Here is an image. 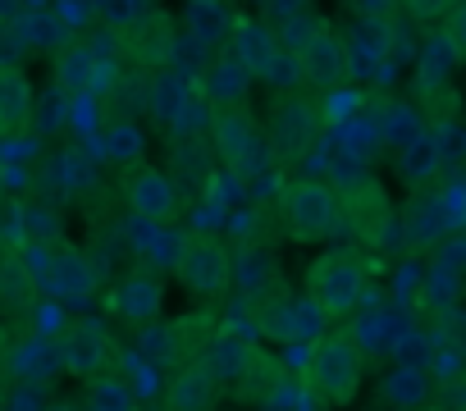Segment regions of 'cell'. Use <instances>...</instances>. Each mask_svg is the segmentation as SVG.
<instances>
[{
    "instance_id": "36",
    "label": "cell",
    "mask_w": 466,
    "mask_h": 411,
    "mask_svg": "<svg viewBox=\"0 0 466 411\" xmlns=\"http://www.w3.org/2000/svg\"><path fill=\"white\" fill-rule=\"evenodd\" d=\"M439 411H466V370L461 375H452V379H443L439 388H434V397H430Z\"/></svg>"
},
{
    "instance_id": "14",
    "label": "cell",
    "mask_w": 466,
    "mask_h": 411,
    "mask_svg": "<svg viewBox=\"0 0 466 411\" xmlns=\"http://www.w3.org/2000/svg\"><path fill=\"white\" fill-rule=\"evenodd\" d=\"M165 306V279L156 270H133L119 279V288L110 293V311L128 325V329H147L160 320Z\"/></svg>"
},
{
    "instance_id": "34",
    "label": "cell",
    "mask_w": 466,
    "mask_h": 411,
    "mask_svg": "<svg viewBox=\"0 0 466 411\" xmlns=\"http://www.w3.org/2000/svg\"><path fill=\"white\" fill-rule=\"evenodd\" d=\"M375 128H380V137H384V142H398V146H402V142H407V137H416L425 124H420V115H416L411 105H389V110H384V119H380Z\"/></svg>"
},
{
    "instance_id": "1",
    "label": "cell",
    "mask_w": 466,
    "mask_h": 411,
    "mask_svg": "<svg viewBox=\"0 0 466 411\" xmlns=\"http://www.w3.org/2000/svg\"><path fill=\"white\" fill-rule=\"evenodd\" d=\"M361 379H366V356L361 347L348 338V329H329L320 334L311 347H307V361H302V388L311 402L339 411V406H352L357 393H361Z\"/></svg>"
},
{
    "instance_id": "15",
    "label": "cell",
    "mask_w": 466,
    "mask_h": 411,
    "mask_svg": "<svg viewBox=\"0 0 466 411\" xmlns=\"http://www.w3.org/2000/svg\"><path fill=\"white\" fill-rule=\"evenodd\" d=\"M224 397V379L206 366V356L165 375V411H215Z\"/></svg>"
},
{
    "instance_id": "30",
    "label": "cell",
    "mask_w": 466,
    "mask_h": 411,
    "mask_svg": "<svg viewBox=\"0 0 466 411\" xmlns=\"http://www.w3.org/2000/svg\"><path fill=\"white\" fill-rule=\"evenodd\" d=\"M87 10H92V19L106 28V33H128L151 5H147V0H87Z\"/></svg>"
},
{
    "instance_id": "40",
    "label": "cell",
    "mask_w": 466,
    "mask_h": 411,
    "mask_svg": "<svg viewBox=\"0 0 466 411\" xmlns=\"http://www.w3.org/2000/svg\"><path fill=\"white\" fill-rule=\"evenodd\" d=\"M457 187H461V192H466V160H461V165H457Z\"/></svg>"
},
{
    "instance_id": "11",
    "label": "cell",
    "mask_w": 466,
    "mask_h": 411,
    "mask_svg": "<svg viewBox=\"0 0 466 411\" xmlns=\"http://www.w3.org/2000/svg\"><path fill=\"white\" fill-rule=\"evenodd\" d=\"M398 229H402V238H407L411 252H434L457 229V216H452V206H448L443 192L416 187L411 201H407V211H402V220H398Z\"/></svg>"
},
{
    "instance_id": "24",
    "label": "cell",
    "mask_w": 466,
    "mask_h": 411,
    "mask_svg": "<svg viewBox=\"0 0 466 411\" xmlns=\"http://www.w3.org/2000/svg\"><path fill=\"white\" fill-rule=\"evenodd\" d=\"M439 174H443V151H439L434 128H420L416 137H407L398 146V178L407 187H430Z\"/></svg>"
},
{
    "instance_id": "12",
    "label": "cell",
    "mask_w": 466,
    "mask_h": 411,
    "mask_svg": "<svg viewBox=\"0 0 466 411\" xmlns=\"http://www.w3.org/2000/svg\"><path fill=\"white\" fill-rule=\"evenodd\" d=\"M174 46H178V33H174L169 15H160V10H147L119 37L124 60H133L137 69H165V65H174Z\"/></svg>"
},
{
    "instance_id": "10",
    "label": "cell",
    "mask_w": 466,
    "mask_h": 411,
    "mask_svg": "<svg viewBox=\"0 0 466 411\" xmlns=\"http://www.w3.org/2000/svg\"><path fill=\"white\" fill-rule=\"evenodd\" d=\"M124 201H128L133 220L156 225V229L174 225L178 211H183V192H178V183H174L165 169H156V165H137V169L124 174Z\"/></svg>"
},
{
    "instance_id": "39",
    "label": "cell",
    "mask_w": 466,
    "mask_h": 411,
    "mask_svg": "<svg viewBox=\"0 0 466 411\" xmlns=\"http://www.w3.org/2000/svg\"><path fill=\"white\" fill-rule=\"evenodd\" d=\"M357 5H361V15H384V10L398 5V0H357Z\"/></svg>"
},
{
    "instance_id": "35",
    "label": "cell",
    "mask_w": 466,
    "mask_h": 411,
    "mask_svg": "<svg viewBox=\"0 0 466 411\" xmlns=\"http://www.w3.org/2000/svg\"><path fill=\"white\" fill-rule=\"evenodd\" d=\"M439 33L448 37V46H452L457 65H466V0H457V5L443 15V28H439Z\"/></svg>"
},
{
    "instance_id": "5",
    "label": "cell",
    "mask_w": 466,
    "mask_h": 411,
    "mask_svg": "<svg viewBox=\"0 0 466 411\" xmlns=\"http://www.w3.org/2000/svg\"><path fill=\"white\" fill-rule=\"evenodd\" d=\"M174 279L192 297L219 306L228 297V288H233V256H228V247L215 234H187L178 256H174Z\"/></svg>"
},
{
    "instance_id": "29",
    "label": "cell",
    "mask_w": 466,
    "mask_h": 411,
    "mask_svg": "<svg viewBox=\"0 0 466 411\" xmlns=\"http://www.w3.org/2000/svg\"><path fill=\"white\" fill-rule=\"evenodd\" d=\"M0 306L5 311H37V288L28 284V275L15 266L10 252H0Z\"/></svg>"
},
{
    "instance_id": "27",
    "label": "cell",
    "mask_w": 466,
    "mask_h": 411,
    "mask_svg": "<svg viewBox=\"0 0 466 411\" xmlns=\"http://www.w3.org/2000/svg\"><path fill=\"white\" fill-rule=\"evenodd\" d=\"M348 338L361 347V356H389L402 338V325L389 316V311H366L361 320L348 325Z\"/></svg>"
},
{
    "instance_id": "38",
    "label": "cell",
    "mask_w": 466,
    "mask_h": 411,
    "mask_svg": "<svg viewBox=\"0 0 466 411\" xmlns=\"http://www.w3.org/2000/svg\"><path fill=\"white\" fill-rule=\"evenodd\" d=\"M266 5H270V15H275V19H289V24H293V19H302V15H307L311 0H266Z\"/></svg>"
},
{
    "instance_id": "21",
    "label": "cell",
    "mask_w": 466,
    "mask_h": 411,
    "mask_svg": "<svg viewBox=\"0 0 466 411\" xmlns=\"http://www.w3.org/2000/svg\"><path fill=\"white\" fill-rule=\"evenodd\" d=\"M284 379H289L284 361H279V356H270V352L257 343V347H252V356L243 361V370L233 375V397L248 402V406H266V402H270V393H275Z\"/></svg>"
},
{
    "instance_id": "6",
    "label": "cell",
    "mask_w": 466,
    "mask_h": 411,
    "mask_svg": "<svg viewBox=\"0 0 466 411\" xmlns=\"http://www.w3.org/2000/svg\"><path fill=\"white\" fill-rule=\"evenodd\" d=\"M334 196H339V225H348L361 247H384L393 238L398 220H393V201H389L384 183L348 178L343 187H334Z\"/></svg>"
},
{
    "instance_id": "32",
    "label": "cell",
    "mask_w": 466,
    "mask_h": 411,
    "mask_svg": "<svg viewBox=\"0 0 466 411\" xmlns=\"http://www.w3.org/2000/svg\"><path fill=\"white\" fill-rule=\"evenodd\" d=\"M320 334H329V316H325L311 297H293V329H289V343L311 347Z\"/></svg>"
},
{
    "instance_id": "26",
    "label": "cell",
    "mask_w": 466,
    "mask_h": 411,
    "mask_svg": "<svg viewBox=\"0 0 466 411\" xmlns=\"http://www.w3.org/2000/svg\"><path fill=\"white\" fill-rule=\"evenodd\" d=\"M384 402L389 406H398V411H420V406H430V397H434V384H430V370L425 366H407V361H398L389 375H384Z\"/></svg>"
},
{
    "instance_id": "19",
    "label": "cell",
    "mask_w": 466,
    "mask_h": 411,
    "mask_svg": "<svg viewBox=\"0 0 466 411\" xmlns=\"http://www.w3.org/2000/svg\"><path fill=\"white\" fill-rule=\"evenodd\" d=\"M233 256V288H238L248 302H261L279 288V261L266 243H243Z\"/></svg>"
},
{
    "instance_id": "18",
    "label": "cell",
    "mask_w": 466,
    "mask_h": 411,
    "mask_svg": "<svg viewBox=\"0 0 466 411\" xmlns=\"http://www.w3.org/2000/svg\"><path fill=\"white\" fill-rule=\"evenodd\" d=\"M228 42H233L228 60L238 65L248 78H266L270 60L279 55V33L270 28V19H233Z\"/></svg>"
},
{
    "instance_id": "3",
    "label": "cell",
    "mask_w": 466,
    "mask_h": 411,
    "mask_svg": "<svg viewBox=\"0 0 466 411\" xmlns=\"http://www.w3.org/2000/svg\"><path fill=\"white\" fill-rule=\"evenodd\" d=\"M215 334H219V311L206 302V306H192L174 320H156V325L137 329V356L160 366V370H178V366L206 356Z\"/></svg>"
},
{
    "instance_id": "7",
    "label": "cell",
    "mask_w": 466,
    "mask_h": 411,
    "mask_svg": "<svg viewBox=\"0 0 466 411\" xmlns=\"http://www.w3.org/2000/svg\"><path fill=\"white\" fill-rule=\"evenodd\" d=\"M284 234L293 243H325L339 234V196L320 178H298L284 187Z\"/></svg>"
},
{
    "instance_id": "16",
    "label": "cell",
    "mask_w": 466,
    "mask_h": 411,
    "mask_svg": "<svg viewBox=\"0 0 466 411\" xmlns=\"http://www.w3.org/2000/svg\"><path fill=\"white\" fill-rule=\"evenodd\" d=\"M452 74H457V55H452L448 37L434 28V33L425 37L420 55H416V92H420V101H425L430 110H434L439 101H452V105H457V96H452Z\"/></svg>"
},
{
    "instance_id": "23",
    "label": "cell",
    "mask_w": 466,
    "mask_h": 411,
    "mask_svg": "<svg viewBox=\"0 0 466 411\" xmlns=\"http://www.w3.org/2000/svg\"><path fill=\"white\" fill-rule=\"evenodd\" d=\"M201 101H210V110H238L248 105V92H252V78L233 65V60H215L210 69H201V78L192 83Z\"/></svg>"
},
{
    "instance_id": "42",
    "label": "cell",
    "mask_w": 466,
    "mask_h": 411,
    "mask_svg": "<svg viewBox=\"0 0 466 411\" xmlns=\"http://www.w3.org/2000/svg\"><path fill=\"white\" fill-rule=\"evenodd\" d=\"M56 411H74V406H56Z\"/></svg>"
},
{
    "instance_id": "33",
    "label": "cell",
    "mask_w": 466,
    "mask_h": 411,
    "mask_svg": "<svg viewBox=\"0 0 466 411\" xmlns=\"http://www.w3.org/2000/svg\"><path fill=\"white\" fill-rule=\"evenodd\" d=\"M261 83H275L279 92H298V87L307 83L302 55H298V51H289V46H279V55L270 60V69H266V78H261Z\"/></svg>"
},
{
    "instance_id": "37",
    "label": "cell",
    "mask_w": 466,
    "mask_h": 411,
    "mask_svg": "<svg viewBox=\"0 0 466 411\" xmlns=\"http://www.w3.org/2000/svg\"><path fill=\"white\" fill-rule=\"evenodd\" d=\"M452 5H457V0H402V10H407L411 19H420V24H434V19H443Z\"/></svg>"
},
{
    "instance_id": "2",
    "label": "cell",
    "mask_w": 466,
    "mask_h": 411,
    "mask_svg": "<svg viewBox=\"0 0 466 411\" xmlns=\"http://www.w3.org/2000/svg\"><path fill=\"white\" fill-rule=\"evenodd\" d=\"M210 146L219 155V165L238 178L243 187H261L270 174H275V151H270V137H266V124H257V115L248 105L238 110H215L210 119Z\"/></svg>"
},
{
    "instance_id": "41",
    "label": "cell",
    "mask_w": 466,
    "mask_h": 411,
    "mask_svg": "<svg viewBox=\"0 0 466 411\" xmlns=\"http://www.w3.org/2000/svg\"><path fill=\"white\" fill-rule=\"evenodd\" d=\"M187 5H219V0H187Z\"/></svg>"
},
{
    "instance_id": "8",
    "label": "cell",
    "mask_w": 466,
    "mask_h": 411,
    "mask_svg": "<svg viewBox=\"0 0 466 411\" xmlns=\"http://www.w3.org/2000/svg\"><path fill=\"white\" fill-rule=\"evenodd\" d=\"M56 343H60V375H74V379H96L106 361L115 356V334L101 316L69 320Z\"/></svg>"
},
{
    "instance_id": "31",
    "label": "cell",
    "mask_w": 466,
    "mask_h": 411,
    "mask_svg": "<svg viewBox=\"0 0 466 411\" xmlns=\"http://www.w3.org/2000/svg\"><path fill=\"white\" fill-rule=\"evenodd\" d=\"M210 119H215L210 101H201V96H197V87H192V92L183 96V105H178L165 124H169V133H174V137H206V133H210Z\"/></svg>"
},
{
    "instance_id": "13",
    "label": "cell",
    "mask_w": 466,
    "mask_h": 411,
    "mask_svg": "<svg viewBox=\"0 0 466 411\" xmlns=\"http://www.w3.org/2000/svg\"><path fill=\"white\" fill-rule=\"evenodd\" d=\"M42 293H51L56 302L65 306H78L96 293V266L83 247H69V243H56L51 252V270H46V284Z\"/></svg>"
},
{
    "instance_id": "9",
    "label": "cell",
    "mask_w": 466,
    "mask_h": 411,
    "mask_svg": "<svg viewBox=\"0 0 466 411\" xmlns=\"http://www.w3.org/2000/svg\"><path fill=\"white\" fill-rule=\"evenodd\" d=\"M320 128H325V119H320V110L307 96H298V92L279 96L270 119H266V137H270L275 160H302L316 146Z\"/></svg>"
},
{
    "instance_id": "4",
    "label": "cell",
    "mask_w": 466,
    "mask_h": 411,
    "mask_svg": "<svg viewBox=\"0 0 466 411\" xmlns=\"http://www.w3.org/2000/svg\"><path fill=\"white\" fill-rule=\"evenodd\" d=\"M307 297L329 316V320H348L357 316V306L366 302V266L357 252H325L307 266Z\"/></svg>"
},
{
    "instance_id": "17",
    "label": "cell",
    "mask_w": 466,
    "mask_h": 411,
    "mask_svg": "<svg viewBox=\"0 0 466 411\" xmlns=\"http://www.w3.org/2000/svg\"><path fill=\"white\" fill-rule=\"evenodd\" d=\"M37 119V92L33 78L19 65H0V137L15 142L33 128Z\"/></svg>"
},
{
    "instance_id": "25",
    "label": "cell",
    "mask_w": 466,
    "mask_h": 411,
    "mask_svg": "<svg viewBox=\"0 0 466 411\" xmlns=\"http://www.w3.org/2000/svg\"><path fill=\"white\" fill-rule=\"evenodd\" d=\"M92 78H96V55L83 42H65V51L56 55V92L65 101L92 96Z\"/></svg>"
},
{
    "instance_id": "28",
    "label": "cell",
    "mask_w": 466,
    "mask_h": 411,
    "mask_svg": "<svg viewBox=\"0 0 466 411\" xmlns=\"http://www.w3.org/2000/svg\"><path fill=\"white\" fill-rule=\"evenodd\" d=\"M228 28H233V15L224 10V0L219 5H187V15H183V33H187V42L197 51L219 46L228 37Z\"/></svg>"
},
{
    "instance_id": "22",
    "label": "cell",
    "mask_w": 466,
    "mask_h": 411,
    "mask_svg": "<svg viewBox=\"0 0 466 411\" xmlns=\"http://www.w3.org/2000/svg\"><path fill=\"white\" fill-rule=\"evenodd\" d=\"M96 155L110 165V169H137L142 155H147V133L133 115H115L101 133H96Z\"/></svg>"
},
{
    "instance_id": "20",
    "label": "cell",
    "mask_w": 466,
    "mask_h": 411,
    "mask_svg": "<svg viewBox=\"0 0 466 411\" xmlns=\"http://www.w3.org/2000/svg\"><path fill=\"white\" fill-rule=\"evenodd\" d=\"M298 55H302L307 83H316V87H339L348 78V51H343V42L325 24L298 46Z\"/></svg>"
}]
</instances>
